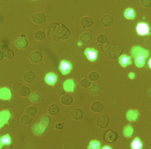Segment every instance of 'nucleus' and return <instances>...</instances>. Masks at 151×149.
I'll return each instance as SVG.
<instances>
[{"mask_svg": "<svg viewBox=\"0 0 151 149\" xmlns=\"http://www.w3.org/2000/svg\"><path fill=\"white\" fill-rule=\"evenodd\" d=\"M109 121L110 119L108 115L106 114H102L98 118L97 120V125L100 128L104 129L108 126Z\"/></svg>", "mask_w": 151, "mask_h": 149, "instance_id": "9", "label": "nucleus"}, {"mask_svg": "<svg viewBox=\"0 0 151 149\" xmlns=\"http://www.w3.org/2000/svg\"><path fill=\"white\" fill-rule=\"evenodd\" d=\"M36 78L35 73L33 71H29L25 73L24 75V80L27 83H32L34 82Z\"/></svg>", "mask_w": 151, "mask_h": 149, "instance_id": "19", "label": "nucleus"}, {"mask_svg": "<svg viewBox=\"0 0 151 149\" xmlns=\"http://www.w3.org/2000/svg\"><path fill=\"white\" fill-rule=\"evenodd\" d=\"M11 143V139L9 135H4V136L0 138V146L3 145H9Z\"/></svg>", "mask_w": 151, "mask_h": 149, "instance_id": "30", "label": "nucleus"}, {"mask_svg": "<svg viewBox=\"0 0 151 149\" xmlns=\"http://www.w3.org/2000/svg\"><path fill=\"white\" fill-rule=\"evenodd\" d=\"M64 124L62 123H60V122H58V123H56L55 125V128L56 130H62L63 128Z\"/></svg>", "mask_w": 151, "mask_h": 149, "instance_id": "40", "label": "nucleus"}, {"mask_svg": "<svg viewBox=\"0 0 151 149\" xmlns=\"http://www.w3.org/2000/svg\"><path fill=\"white\" fill-rule=\"evenodd\" d=\"M101 22L102 24L105 27H110L114 23V19L111 16L106 15L103 16L101 18Z\"/></svg>", "mask_w": 151, "mask_h": 149, "instance_id": "16", "label": "nucleus"}, {"mask_svg": "<svg viewBox=\"0 0 151 149\" xmlns=\"http://www.w3.org/2000/svg\"><path fill=\"white\" fill-rule=\"evenodd\" d=\"M48 36L54 41H59L60 39L65 40L70 35V31L64 25H59L56 22H52L50 24Z\"/></svg>", "mask_w": 151, "mask_h": 149, "instance_id": "1", "label": "nucleus"}, {"mask_svg": "<svg viewBox=\"0 0 151 149\" xmlns=\"http://www.w3.org/2000/svg\"><path fill=\"white\" fill-rule=\"evenodd\" d=\"M102 91V88L100 86L94 84L91 86L89 89L90 94L93 96H96L100 94Z\"/></svg>", "mask_w": 151, "mask_h": 149, "instance_id": "23", "label": "nucleus"}, {"mask_svg": "<svg viewBox=\"0 0 151 149\" xmlns=\"http://www.w3.org/2000/svg\"><path fill=\"white\" fill-rule=\"evenodd\" d=\"M14 56H15V53L12 49H9L4 54V57L9 60L12 59L14 57Z\"/></svg>", "mask_w": 151, "mask_h": 149, "instance_id": "37", "label": "nucleus"}, {"mask_svg": "<svg viewBox=\"0 0 151 149\" xmlns=\"http://www.w3.org/2000/svg\"><path fill=\"white\" fill-rule=\"evenodd\" d=\"M4 57V54L2 53L1 51H0V61L2 60Z\"/></svg>", "mask_w": 151, "mask_h": 149, "instance_id": "42", "label": "nucleus"}, {"mask_svg": "<svg viewBox=\"0 0 151 149\" xmlns=\"http://www.w3.org/2000/svg\"><path fill=\"white\" fill-rule=\"evenodd\" d=\"M80 39L82 44H88L92 40V35L89 32H85L81 35Z\"/></svg>", "mask_w": 151, "mask_h": 149, "instance_id": "21", "label": "nucleus"}, {"mask_svg": "<svg viewBox=\"0 0 151 149\" xmlns=\"http://www.w3.org/2000/svg\"><path fill=\"white\" fill-rule=\"evenodd\" d=\"M88 78L91 82H95L99 79V75L97 72L92 71L89 74Z\"/></svg>", "mask_w": 151, "mask_h": 149, "instance_id": "33", "label": "nucleus"}, {"mask_svg": "<svg viewBox=\"0 0 151 149\" xmlns=\"http://www.w3.org/2000/svg\"><path fill=\"white\" fill-rule=\"evenodd\" d=\"M14 89L20 95V96L26 97L31 94V90L28 87L26 86L21 83H17L14 85Z\"/></svg>", "mask_w": 151, "mask_h": 149, "instance_id": "6", "label": "nucleus"}, {"mask_svg": "<svg viewBox=\"0 0 151 149\" xmlns=\"http://www.w3.org/2000/svg\"><path fill=\"white\" fill-rule=\"evenodd\" d=\"M29 44L28 40L24 37H20L17 39L16 45L17 48L20 49H24L27 48Z\"/></svg>", "mask_w": 151, "mask_h": 149, "instance_id": "18", "label": "nucleus"}, {"mask_svg": "<svg viewBox=\"0 0 151 149\" xmlns=\"http://www.w3.org/2000/svg\"><path fill=\"white\" fill-rule=\"evenodd\" d=\"M102 149H111L112 148L111 147V146H108V145H105V146H104L103 148H101Z\"/></svg>", "mask_w": 151, "mask_h": 149, "instance_id": "41", "label": "nucleus"}, {"mask_svg": "<svg viewBox=\"0 0 151 149\" xmlns=\"http://www.w3.org/2000/svg\"><path fill=\"white\" fill-rule=\"evenodd\" d=\"M72 117L76 120H82L83 118L84 112L80 109H74L70 112Z\"/></svg>", "mask_w": 151, "mask_h": 149, "instance_id": "17", "label": "nucleus"}, {"mask_svg": "<svg viewBox=\"0 0 151 149\" xmlns=\"http://www.w3.org/2000/svg\"><path fill=\"white\" fill-rule=\"evenodd\" d=\"M80 85L83 88H88L90 86L91 81L88 78H83L80 81Z\"/></svg>", "mask_w": 151, "mask_h": 149, "instance_id": "34", "label": "nucleus"}, {"mask_svg": "<svg viewBox=\"0 0 151 149\" xmlns=\"http://www.w3.org/2000/svg\"><path fill=\"white\" fill-rule=\"evenodd\" d=\"M96 41L99 44H105L108 42V38L104 34H100L96 38Z\"/></svg>", "mask_w": 151, "mask_h": 149, "instance_id": "35", "label": "nucleus"}, {"mask_svg": "<svg viewBox=\"0 0 151 149\" xmlns=\"http://www.w3.org/2000/svg\"><path fill=\"white\" fill-rule=\"evenodd\" d=\"M73 101V97L68 94H65L61 98V103L65 106H68L71 105Z\"/></svg>", "mask_w": 151, "mask_h": 149, "instance_id": "22", "label": "nucleus"}, {"mask_svg": "<svg viewBox=\"0 0 151 149\" xmlns=\"http://www.w3.org/2000/svg\"><path fill=\"white\" fill-rule=\"evenodd\" d=\"M37 109L34 106H29L27 109L26 113L27 115L32 117H34L37 113Z\"/></svg>", "mask_w": 151, "mask_h": 149, "instance_id": "31", "label": "nucleus"}, {"mask_svg": "<svg viewBox=\"0 0 151 149\" xmlns=\"http://www.w3.org/2000/svg\"><path fill=\"white\" fill-rule=\"evenodd\" d=\"M49 127L50 126L44 122L39 120V122L35 124L33 126V132L37 136H42L46 133Z\"/></svg>", "mask_w": 151, "mask_h": 149, "instance_id": "3", "label": "nucleus"}, {"mask_svg": "<svg viewBox=\"0 0 151 149\" xmlns=\"http://www.w3.org/2000/svg\"><path fill=\"white\" fill-rule=\"evenodd\" d=\"M104 109L103 104L98 101L94 102L91 106V110L95 113H100L103 111Z\"/></svg>", "mask_w": 151, "mask_h": 149, "instance_id": "20", "label": "nucleus"}, {"mask_svg": "<svg viewBox=\"0 0 151 149\" xmlns=\"http://www.w3.org/2000/svg\"><path fill=\"white\" fill-rule=\"evenodd\" d=\"M81 24L83 29H88L93 25L94 21L90 17H84L81 19Z\"/></svg>", "mask_w": 151, "mask_h": 149, "instance_id": "15", "label": "nucleus"}, {"mask_svg": "<svg viewBox=\"0 0 151 149\" xmlns=\"http://www.w3.org/2000/svg\"><path fill=\"white\" fill-rule=\"evenodd\" d=\"M58 80V75L54 72H50L46 74L45 77V81L48 85L54 86Z\"/></svg>", "mask_w": 151, "mask_h": 149, "instance_id": "10", "label": "nucleus"}, {"mask_svg": "<svg viewBox=\"0 0 151 149\" xmlns=\"http://www.w3.org/2000/svg\"><path fill=\"white\" fill-rule=\"evenodd\" d=\"M9 49V46L6 44H0V51L4 54Z\"/></svg>", "mask_w": 151, "mask_h": 149, "instance_id": "39", "label": "nucleus"}, {"mask_svg": "<svg viewBox=\"0 0 151 149\" xmlns=\"http://www.w3.org/2000/svg\"><path fill=\"white\" fill-rule=\"evenodd\" d=\"M73 68L72 64L68 60H62L59 64V70L63 75H66L70 73Z\"/></svg>", "mask_w": 151, "mask_h": 149, "instance_id": "5", "label": "nucleus"}, {"mask_svg": "<svg viewBox=\"0 0 151 149\" xmlns=\"http://www.w3.org/2000/svg\"><path fill=\"white\" fill-rule=\"evenodd\" d=\"M76 86L75 80L73 79L66 80L63 83L64 89L66 92L73 93L75 91Z\"/></svg>", "mask_w": 151, "mask_h": 149, "instance_id": "11", "label": "nucleus"}, {"mask_svg": "<svg viewBox=\"0 0 151 149\" xmlns=\"http://www.w3.org/2000/svg\"><path fill=\"white\" fill-rule=\"evenodd\" d=\"M119 63L122 67H127L132 64V58L127 55H122L119 57Z\"/></svg>", "mask_w": 151, "mask_h": 149, "instance_id": "14", "label": "nucleus"}, {"mask_svg": "<svg viewBox=\"0 0 151 149\" xmlns=\"http://www.w3.org/2000/svg\"><path fill=\"white\" fill-rule=\"evenodd\" d=\"M148 66H149V67L151 69V58H150L149 61H148Z\"/></svg>", "mask_w": 151, "mask_h": 149, "instance_id": "43", "label": "nucleus"}, {"mask_svg": "<svg viewBox=\"0 0 151 149\" xmlns=\"http://www.w3.org/2000/svg\"><path fill=\"white\" fill-rule=\"evenodd\" d=\"M33 21L37 24H41L45 23L47 19L46 15L42 12H38L34 14L32 17Z\"/></svg>", "mask_w": 151, "mask_h": 149, "instance_id": "12", "label": "nucleus"}, {"mask_svg": "<svg viewBox=\"0 0 151 149\" xmlns=\"http://www.w3.org/2000/svg\"><path fill=\"white\" fill-rule=\"evenodd\" d=\"M131 148L133 149H140L143 148V143L140 138L136 137L131 143Z\"/></svg>", "mask_w": 151, "mask_h": 149, "instance_id": "25", "label": "nucleus"}, {"mask_svg": "<svg viewBox=\"0 0 151 149\" xmlns=\"http://www.w3.org/2000/svg\"><path fill=\"white\" fill-rule=\"evenodd\" d=\"M43 59V55L41 52L38 50H35L31 53L30 55V59L32 63L38 64L40 63Z\"/></svg>", "mask_w": 151, "mask_h": 149, "instance_id": "13", "label": "nucleus"}, {"mask_svg": "<svg viewBox=\"0 0 151 149\" xmlns=\"http://www.w3.org/2000/svg\"><path fill=\"white\" fill-rule=\"evenodd\" d=\"M102 49L107 58L114 60L119 57L123 52L122 46L118 44H114L111 42H106L102 46Z\"/></svg>", "mask_w": 151, "mask_h": 149, "instance_id": "2", "label": "nucleus"}, {"mask_svg": "<svg viewBox=\"0 0 151 149\" xmlns=\"http://www.w3.org/2000/svg\"><path fill=\"white\" fill-rule=\"evenodd\" d=\"M119 138V134L117 132L112 130L106 131L105 133L104 139L108 143H112L115 142Z\"/></svg>", "mask_w": 151, "mask_h": 149, "instance_id": "8", "label": "nucleus"}, {"mask_svg": "<svg viewBox=\"0 0 151 149\" xmlns=\"http://www.w3.org/2000/svg\"><path fill=\"white\" fill-rule=\"evenodd\" d=\"M101 143L97 140H92L90 142L87 148L88 149H101Z\"/></svg>", "mask_w": 151, "mask_h": 149, "instance_id": "29", "label": "nucleus"}, {"mask_svg": "<svg viewBox=\"0 0 151 149\" xmlns=\"http://www.w3.org/2000/svg\"><path fill=\"white\" fill-rule=\"evenodd\" d=\"M150 25L146 22H139L137 25V33L140 36L150 35Z\"/></svg>", "mask_w": 151, "mask_h": 149, "instance_id": "4", "label": "nucleus"}, {"mask_svg": "<svg viewBox=\"0 0 151 149\" xmlns=\"http://www.w3.org/2000/svg\"><path fill=\"white\" fill-rule=\"evenodd\" d=\"M124 16L127 19H134L136 17L135 11L132 8H128L125 11Z\"/></svg>", "mask_w": 151, "mask_h": 149, "instance_id": "24", "label": "nucleus"}, {"mask_svg": "<svg viewBox=\"0 0 151 149\" xmlns=\"http://www.w3.org/2000/svg\"><path fill=\"white\" fill-rule=\"evenodd\" d=\"M141 4L145 8H148L151 6V0H141Z\"/></svg>", "mask_w": 151, "mask_h": 149, "instance_id": "38", "label": "nucleus"}, {"mask_svg": "<svg viewBox=\"0 0 151 149\" xmlns=\"http://www.w3.org/2000/svg\"><path fill=\"white\" fill-rule=\"evenodd\" d=\"M42 99L41 94L37 92H34L30 95L29 100L33 103H37L40 102Z\"/></svg>", "mask_w": 151, "mask_h": 149, "instance_id": "28", "label": "nucleus"}, {"mask_svg": "<svg viewBox=\"0 0 151 149\" xmlns=\"http://www.w3.org/2000/svg\"><path fill=\"white\" fill-rule=\"evenodd\" d=\"M32 121V117L28 116V115H24L21 118V122L24 125H28L31 124Z\"/></svg>", "mask_w": 151, "mask_h": 149, "instance_id": "36", "label": "nucleus"}, {"mask_svg": "<svg viewBox=\"0 0 151 149\" xmlns=\"http://www.w3.org/2000/svg\"><path fill=\"white\" fill-rule=\"evenodd\" d=\"M46 37V33L42 30H38L35 33V39L39 41H42L44 40Z\"/></svg>", "mask_w": 151, "mask_h": 149, "instance_id": "27", "label": "nucleus"}, {"mask_svg": "<svg viewBox=\"0 0 151 149\" xmlns=\"http://www.w3.org/2000/svg\"><path fill=\"white\" fill-rule=\"evenodd\" d=\"M145 58L144 56H139L135 59V63L137 66L142 67L145 64Z\"/></svg>", "mask_w": 151, "mask_h": 149, "instance_id": "32", "label": "nucleus"}, {"mask_svg": "<svg viewBox=\"0 0 151 149\" xmlns=\"http://www.w3.org/2000/svg\"><path fill=\"white\" fill-rule=\"evenodd\" d=\"M84 54L88 60L91 62H95L98 58V51L94 48H87Z\"/></svg>", "mask_w": 151, "mask_h": 149, "instance_id": "7", "label": "nucleus"}, {"mask_svg": "<svg viewBox=\"0 0 151 149\" xmlns=\"http://www.w3.org/2000/svg\"><path fill=\"white\" fill-rule=\"evenodd\" d=\"M60 110V109L59 106L57 104H53L50 106L48 111L50 115L55 116L58 115L59 113Z\"/></svg>", "mask_w": 151, "mask_h": 149, "instance_id": "26", "label": "nucleus"}]
</instances>
